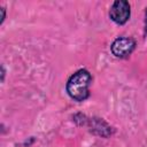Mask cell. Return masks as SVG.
<instances>
[{"label": "cell", "mask_w": 147, "mask_h": 147, "mask_svg": "<svg viewBox=\"0 0 147 147\" xmlns=\"http://www.w3.org/2000/svg\"><path fill=\"white\" fill-rule=\"evenodd\" d=\"M144 36L147 37V8L145 10V30H144Z\"/></svg>", "instance_id": "cell-6"}, {"label": "cell", "mask_w": 147, "mask_h": 147, "mask_svg": "<svg viewBox=\"0 0 147 147\" xmlns=\"http://www.w3.org/2000/svg\"><path fill=\"white\" fill-rule=\"evenodd\" d=\"M91 84H92L91 72L86 69H79L68 78L65 84V91L72 100L83 102L90 96Z\"/></svg>", "instance_id": "cell-1"}, {"label": "cell", "mask_w": 147, "mask_h": 147, "mask_svg": "<svg viewBox=\"0 0 147 147\" xmlns=\"http://www.w3.org/2000/svg\"><path fill=\"white\" fill-rule=\"evenodd\" d=\"M72 121L78 126H86L91 133L101 138H110L115 133V129L109 125L103 118L88 117L85 114L77 113L72 116Z\"/></svg>", "instance_id": "cell-2"}, {"label": "cell", "mask_w": 147, "mask_h": 147, "mask_svg": "<svg viewBox=\"0 0 147 147\" xmlns=\"http://www.w3.org/2000/svg\"><path fill=\"white\" fill-rule=\"evenodd\" d=\"M0 10H1V21H0V24L3 23L5 18H6V9L3 7H0Z\"/></svg>", "instance_id": "cell-5"}, {"label": "cell", "mask_w": 147, "mask_h": 147, "mask_svg": "<svg viewBox=\"0 0 147 147\" xmlns=\"http://www.w3.org/2000/svg\"><path fill=\"white\" fill-rule=\"evenodd\" d=\"M137 42L132 37H117L110 45V52L115 57L118 59H126L129 57L133 51L136 49Z\"/></svg>", "instance_id": "cell-3"}, {"label": "cell", "mask_w": 147, "mask_h": 147, "mask_svg": "<svg viewBox=\"0 0 147 147\" xmlns=\"http://www.w3.org/2000/svg\"><path fill=\"white\" fill-rule=\"evenodd\" d=\"M108 15H109V18L114 23H116L118 25L125 24L131 16V6H130L129 1H126V0L114 1L109 8Z\"/></svg>", "instance_id": "cell-4"}, {"label": "cell", "mask_w": 147, "mask_h": 147, "mask_svg": "<svg viewBox=\"0 0 147 147\" xmlns=\"http://www.w3.org/2000/svg\"><path fill=\"white\" fill-rule=\"evenodd\" d=\"M5 75H6V71H5V65L2 64V65H1V82H3V79H5Z\"/></svg>", "instance_id": "cell-7"}]
</instances>
